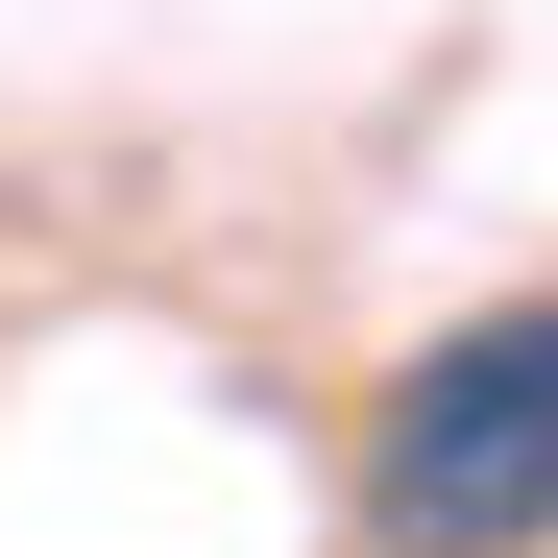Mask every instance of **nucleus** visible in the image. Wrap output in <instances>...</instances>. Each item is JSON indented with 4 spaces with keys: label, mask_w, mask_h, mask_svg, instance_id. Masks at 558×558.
Segmentation results:
<instances>
[{
    "label": "nucleus",
    "mask_w": 558,
    "mask_h": 558,
    "mask_svg": "<svg viewBox=\"0 0 558 558\" xmlns=\"http://www.w3.org/2000/svg\"><path fill=\"white\" fill-rule=\"evenodd\" d=\"M364 558H534L558 534V292L510 316H437L389 364V413H364Z\"/></svg>",
    "instance_id": "f257e3e1"
}]
</instances>
